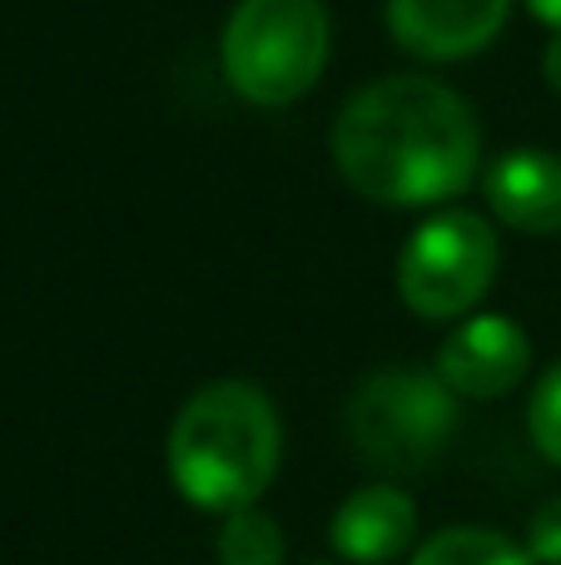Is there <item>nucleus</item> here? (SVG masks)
<instances>
[{"label":"nucleus","mask_w":561,"mask_h":565,"mask_svg":"<svg viewBox=\"0 0 561 565\" xmlns=\"http://www.w3.org/2000/svg\"><path fill=\"white\" fill-rule=\"evenodd\" d=\"M328 149L343 184L388 209L447 204L483 174L477 109L433 75H383L348 95Z\"/></svg>","instance_id":"nucleus-1"},{"label":"nucleus","mask_w":561,"mask_h":565,"mask_svg":"<svg viewBox=\"0 0 561 565\" xmlns=\"http://www.w3.org/2000/svg\"><path fill=\"white\" fill-rule=\"evenodd\" d=\"M284 461V422L264 387L244 377L204 382L179 407L165 441V467L174 491L199 511L254 507Z\"/></svg>","instance_id":"nucleus-2"},{"label":"nucleus","mask_w":561,"mask_h":565,"mask_svg":"<svg viewBox=\"0 0 561 565\" xmlns=\"http://www.w3.org/2000/svg\"><path fill=\"white\" fill-rule=\"evenodd\" d=\"M334 45L324 0H239L219 35V70L239 99L284 109L318 85Z\"/></svg>","instance_id":"nucleus-3"},{"label":"nucleus","mask_w":561,"mask_h":565,"mask_svg":"<svg viewBox=\"0 0 561 565\" xmlns=\"http://www.w3.org/2000/svg\"><path fill=\"white\" fill-rule=\"evenodd\" d=\"M457 431V392L433 367H378L348 397V441L378 477H423Z\"/></svg>","instance_id":"nucleus-4"},{"label":"nucleus","mask_w":561,"mask_h":565,"mask_svg":"<svg viewBox=\"0 0 561 565\" xmlns=\"http://www.w3.org/2000/svg\"><path fill=\"white\" fill-rule=\"evenodd\" d=\"M502 244L487 214L477 209H437L413 228L393 268L398 298L423 322H463L493 292Z\"/></svg>","instance_id":"nucleus-5"},{"label":"nucleus","mask_w":561,"mask_h":565,"mask_svg":"<svg viewBox=\"0 0 561 565\" xmlns=\"http://www.w3.org/2000/svg\"><path fill=\"white\" fill-rule=\"evenodd\" d=\"M532 367V338L507 312H467L437 348L433 372L457 402H497Z\"/></svg>","instance_id":"nucleus-6"},{"label":"nucleus","mask_w":561,"mask_h":565,"mask_svg":"<svg viewBox=\"0 0 561 565\" xmlns=\"http://www.w3.org/2000/svg\"><path fill=\"white\" fill-rule=\"evenodd\" d=\"M512 0H388V30L417 60H467L483 55L502 35Z\"/></svg>","instance_id":"nucleus-7"},{"label":"nucleus","mask_w":561,"mask_h":565,"mask_svg":"<svg viewBox=\"0 0 561 565\" xmlns=\"http://www.w3.org/2000/svg\"><path fill=\"white\" fill-rule=\"evenodd\" d=\"M328 541L348 565H393L417 541V501L398 481H368L334 511Z\"/></svg>","instance_id":"nucleus-8"},{"label":"nucleus","mask_w":561,"mask_h":565,"mask_svg":"<svg viewBox=\"0 0 561 565\" xmlns=\"http://www.w3.org/2000/svg\"><path fill=\"white\" fill-rule=\"evenodd\" d=\"M483 204L517 234H561V159L547 149H507L483 169Z\"/></svg>","instance_id":"nucleus-9"},{"label":"nucleus","mask_w":561,"mask_h":565,"mask_svg":"<svg viewBox=\"0 0 561 565\" xmlns=\"http://www.w3.org/2000/svg\"><path fill=\"white\" fill-rule=\"evenodd\" d=\"M407 565H537L532 551L517 546L507 531L493 526H443L413 551Z\"/></svg>","instance_id":"nucleus-10"},{"label":"nucleus","mask_w":561,"mask_h":565,"mask_svg":"<svg viewBox=\"0 0 561 565\" xmlns=\"http://www.w3.org/2000/svg\"><path fill=\"white\" fill-rule=\"evenodd\" d=\"M214 551H219V565H284L288 541L268 511L239 507V511H229L224 526H219Z\"/></svg>","instance_id":"nucleus-11"},{"label":"nucleus","mask_w":561,"mask_h":565,"mask_svg":"<svg viewBox=\"0 0 561 565\" xmlns=\"http://www.w3.org/2000/svg\"><path fill=\"white\" fill-rule=\"evenodd\" d=\"M527 437L542 451L552 467H561V362L542 372V382L532 387V402H527Z\"/></svg>","instance_id":"nucleus-12"},{"label":"nucleus","mask_w":561,"mask_h":565,"mask_svg":"<svg viewBox=\"0 0 561 565\" xmlns=\"http://www.w3.org/2000/svg\"><path fill=\"white\" fill-rule=\"evenodd\" d=\"M522 546L532 551V561H537V565H561V497L542 501V507L532 511Z\"/></svg>","instance_id":"nucleus-13"},{"label":"nucleus","mask_w":561,"mask_h":565,"mask_svg":"<svg viewBox=\"0 0 561 565\" xmlns=\"http://www.w3.org/2000/svg\"><path fill=\"white\" fill-rule=\"evenodd\" d=\"M542 79L561 95V30L547 40V50H542Z\"/></svg>","instance_id":"nucleus-14"},{"label":"nucleus","mask_w":561,"mask_h":565,"mask_svg":"<svg viewBox=\"0 0 561 565\" xmlns=\"http://www.w3.org/2000/svg\"><path fill=\"white\" fill-rule=\"evenodd\" d=\"M527 10H532L542 25H552V30H561V0H527Z\"/></svg>","instance_id":"nucleus-15"},{"label":"nucleus","mask_w":561,"mask_h":565,"mask_svg":"<svg viewBox=\"0 0 561 565\" xmlns=\"http://www.w3.org/2000/svg\"><path fill=\"white\" fill-rule=\"evenodd\" d=\"M314 565H328V561H314Z\"/></svg>","instance_id":"nucleus-16"}]
</instances>
